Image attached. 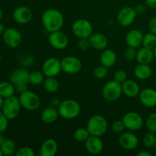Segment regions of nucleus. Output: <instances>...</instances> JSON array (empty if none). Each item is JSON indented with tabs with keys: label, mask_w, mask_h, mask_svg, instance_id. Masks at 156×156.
Instances as JSON below:
<instances>
[{
	"label": "nucleus",
	"mask_w": 156,
	"mask_h": 156,
	"mask_svg": "<svg viewBox=\"0 0 156 156\" xmlns=\"http://www.w3.org/2000/svg\"><path fill=\"white\" fill-rule=\"evenodd\" d=\"M43 26L49 33L61 30L64 24V17L60 11L56 9H49L41 15Z\"/></svg>",
	"instance_id": "nucleus-1"
},
{
	"label": "nucleus",
	"mask_w": 156,
	"mask_h": 156,
	"mask_svg": "<svg viewBox=\"0 0 156 156\" xmlns=\"http://www.w3.org/2000/svg\"><path fill=\"white\" fill-rule=\"evenodd\" d=\"M58 111L62 118L73 120L80 114L81 106L79 102L74 99H66L61 101Z\"/></svg>",
	"instance_id": "nucleus-2"
},
{
	"label": "nucleus",
	"mask_w": 156,
	"mask_h": 156,
	"mask_svg": "<svg viewBox=\"0 0 156 156\" xmlns=\"http://www.w3.org/2000/svg\"><path fill=\"white\" fill-rule=\"evenodd\" d=\"M86 128L90 135L102 136L107 133L108 129V123L106 118L100 114H95L90 117L87 123Z\"/></svg>",
	"instance_id": "nucleus-3"
},
{
	"label": "nucleus",
	"mask_w": 156,
	"mask_h": 156,
	"mask_svg": "<svg viewBox=\"0 0 156 156\" xmlns=\"http://www.w3.org/2000/svg\"><path fill=\"white\" fill-rule=\"evenodd\" d=\"M21 108L19 98L13 95L5 99L2 112L9 120H14L19 115Z\"/></svg>",
	"instance_id": "nucleus-4"
},
{
	"label": "nucleus",
	"mask_w": 156,
	"mask_h": 156,
	"mask_svg": "<svg viewBox=\"0 0 156 156\" xmlns=\"http://www.w3.org/2000/svg\"><path fill=\"white\" fill-rule=\"evenodd\" d=\"M18 98L21 107L27 111H34L39 109L41 105V98L33 91L27 90L20 94Z\"/></svg>",
	"instance_id": "nucleus-5"
},
{
	"label": "nucleus",
	"mask_w": 156,
	"mask_h": 156,
	"mask_svg": "<svg viewBox=\"0 0 156 156\" xmlns=\"http://www.w3.org/2000/svg\"><path fill=\"white\" fill-rule=\"evenodd\" d=\"M122 94V85L114 79L107 82L102 89V96L105 100L110 102L118 100Z\"/></svg>",
	"instance_id": "nucleus-6"
},
{
	"label": "nucleus",
	"mask_w": 156,
	"mask_h": 156,
	"mask_svg": "<svg viewBox=\"0 0 156 156\" xmlns=\"http://www.w3.org/2000/svg\"><path fill=\"white\" fill-rule=\"evenodd\" d=\"M72 31L78 38H89L93 34V26L88 20L79 18L73 22Z\"/></svg>",
	"instance_id": "nucleus-7"
},
{
	"label": "nucleus",
	"mask_w": 156,
	"mask_h": 156,
	"mask_svg": "<svg viewBox=\"0 0 156 156\" xmlns=\"http://www.w3.org/2000/svg\"><path fill=\"white\" fill-rule=\"evenodd\" d=\"M82 63L79 58L75 56H67L61 59L62 72L68 75H74L82 69Z\"/></svg>",
	"instance_id": "nucleus-8"
},
{
	"label": "nucleus",
	"mask_w": 156,
	"mask_h": 156,
	"mask_svg": "<svg viewBox=\"0 0 156 156\" xmlns=\"http://www.w3.org/2000/svg\"><path fill=\"white\" fill-rule=\"evenodd\" d=\"M122 120L124 123L126 129L129 131L140 130L144 123L143 117L136 111H129L125 114Z\"/></svg>",
	"instance_id": "nucleus-9"
},
{
	"label": "nucleus",
	"mask_w": 156,
	"mask_h": 156,
	"mask_svg": "<svg viewBox=\"0 0 156 156\" xmlns=\"http://www.w3.org/2000/svg\"><path fill=\"white\" fill-rule=\"evenodd\" d=\"M137 14L135 8L132 6H125L119 11L117 16V21L120 25L123 27L130 26L135 21Z\"/></svg>",
	"instance_id": "nucleus-10"
},
{
	"label": "nucleus",
	"mask_w": 156,
	"mask_h": 156,
	"mask_svg": "<svg viewBox=\"0 0 156 156\" xmlns=\"http://www.w3.org/2000/svg\"><path fill=\"white\" fill-rule=\"evenodd\" d=\"M42 72L46 77H56L62 72L61 60L56 57H50L42 65Z\"/></svg>",
	"instance_id": "nucleus-11"
},
{
	"label": "nucleus",
	"mask_w": 156,
	"mask_h": 156,
	"mask_svg": "<svg viewBox=\"0 0 156 156\" xmlns=\"http://www.w3.org/2000/svg\"><path fill=\"white\" fill-rule=\"evenodd\" d=\"M48 40L50 46L57 50H65L68 47V37L65 33L61 31V30L50 33Z\"/></svg>",
	"instance_id": "nucleus-12"
},
{
	"label": "nucleus",
	"mask_w": 156,
	"mask_h": 156,
	"mask_svg": "<svg viewBox=\"0 0 156 156\" xmlns=\"http://www.w3.org/2000/svg\"><path fill=\"white\" fill-rule=\"evenodd\" d=\"M4 43L10 48H17L22 41V36L17 29L14 27L6 28L2 34Z\"/></svg>",
	"instance_id": "nucleus-13"
},
{
	"label": "nucleus",
	"mask_w": 156,
	"mask_h": 156,
	"mask_svg": "<svg viewBox=\"0 0 156 156\" xmlns=\"http://www.w3.org/2000/svg\"><path fill=\"white\" fill-rule=\"evenodd\" d=\"M118 143L120 147L126 150H133L139 145V139L135 133L132 132L121 133L119 136Z\"/></svg>",
	"instance_id": "nucleus-14"
},
{
	"label": "nucleus",
	"mask_w": 156,
	"mask_h": 156,
	"mask_svg": "<svg viewBox=\"0 0 156 156\" xmlns=\"http://www.w3.org/2000/svg\"><path fill=\"white\" fill-rule=\"evenodd\" d=\"M33 18L32 11L26 6H19L13 12V19L19 24H27Z\"/></svg>",
	"instance_id": "nucleus-15"
},
{
	"label": "nucleus",
	"mask_w": 156,
	"mask_h": 156,
	"mask_svg": "<svg viewBox=\"0 0 156 156\" xmlns=\"http://www.w3.org/2000/svg\"><path fill=\"white\" fill-rule=\"evenodd\" d=\"M85 147L88 153L98 155L103 151L104 142L100 136L91 135L85 142Z\"/></svg>",
	"instance_id": "nucleus-16"
},
{
	"label": "nucleus",
	"mask_w": 156,
	"mask_h": 156,
	"mask_svg": "<svg viewBox=\"0 0 156 156\" xmlns=\"http://www.w3.org/2000/svg\"><path fill=\"white\" fill-rule=\"evenodd\" d=\"M139 98L142 105L146 108L156 106V90L154 88H146L141 90Z\"/></svg>",
	"instance_id": "nucleus-17"
},
{
	"label": "nucleus",
	"mask_w": 156,
	"mask_h": 156,
	"mask_svg": "<svg viewBox=\"0 0 156 156\" xmlns=\"http://www.w3.org/2000/svg\"><path fill=\"white\" fill-rule=\"evenodd\" d=\"M143 34L141 30L138 29H133L129 30L126 35V44L128 47H133V48H138L140 46H142L143 39Z\"/></svg>",
	"instance_id": "nucleus-18"
},
{
	"label": "nucleus",
	"mask_w": 156,
	"mask_h": 156,
	"mask_svg": "<svg viewBox=\"0 0 156 156\" xmlns=\"http://www.w3.org/2000/svg\"><path fill=\"white\" fill-rule=\"evenodd\" d=\"M91 47L97 50H104L108 47V39L101 33H93L89 37Z\"/></svg>",
	"instance_id": "nucleus-19"
},
{
	"label": "nucleus",
	"mask_w": 156,
	"mask_h": 156,
	"mask_svg": "<svg viewBox=\"0 0 156 156\" xmlns=\"http://www.w3.org/2000/svg\"><path fill=\"white\" fill-rule=\"evenodd\" d=\"M123 94L128 98H136L139 96L140 92V88L136 82L131 79H126L121 84Z\"/></svg>",
	"instance_id": "nucleus-20"
},
{
	"label": "nucleus",
	"mask_w": 156,
	"mask_h": 156,
	"mask_svg": "<svg viewBox=\"0 0 156 156\" xmlns=\"http://www.w3.org/2000/svg\"><path fill=\"white\" fill-rule=\"evenodd\" d=\"M58 143L54 139L49 138L41 144L40 148L41 156H54L57 153Z\"/></svg>",
	"instance_id": "nucleus-21"
},
{
	"label": "nucleus",
	"mask_w": 156,
	"mask_h": 156,
	"mask_svg": "<svg viewBox=\"0 0 156 156\" xmlns=\"http://www.w3.org/2000/svg\"><path fill=\"white\" fill-rule=\"evenodd\" d=\"M30 73L26 69L20 68L14 70L10 75L9 80L14 85L19 83H29Z\"/></svg>",
	"instance_id": "nucleus-22"
},
{
	"label": "nucleus",
	"mask_w": 156,
	"mask_h": 156,
	"mask_svg": "<svg viewBox=\"0 0 156 156\" xmlns=\"http://www.w3.org/2000/svg\"><path fill=\"white\" fill-rule=\"evenodd\" d=\"M117 62V54L115 51L111 49H105L102 50L100 56L101 65L110 69L114 66Z\"/></svg>",
	"instance_id": "nucleus-23"
},
{
	"label": "nucleus",
	"mask_w": 156,
	"mask_h": 156,
	"mask_svg": "<svg viewBox=\"0 0 156 156\" xmlns=\"http://www.w3.org/2000/svg\"><path fill=\"white\" fill-rule=\"evenodd\" d=\"M59 117V111L57 108H53V107H48L46 108L42 111L41 115V120L46 124H51L57 120L58 117Z\"/></svg>",
	"instance_id": "nucleus-24"
},
{
	"label": "nucleus",
	"mask_w": 156,
	"mask_h": 156,
	"mask_svg": "<svg viewBox=\"0 0 156 156\" xmlns=\"http://www.w3.org/2000/svg\"><path fill=\"white\" fill-rule=\"evenodd\" d=\"M154 58L153 50L143 47L137 50L136 60L140 64H149Z\"/></svg>",
	"instance_id": "nucleus-25"
},
{
	"label": "nucleus",
	"mask_w": 156,
	"mask_h": 156,
	"mask_svg": "<svg viewBox=\"0 0 156 156\" xmlns=\"http://www.w3.org/2000/svg\"><path fill=\"white\" fill-rule=\"evenodd\" d=\"M133 73L140 80H146L152 76V69L149 64H140L134 68Z\"/></svg>",
	"instance_id": "nucleus-26"
},
{
	"label": "nucleus",
	"mask_w": 156,
	"mask_h": 156,
	"mask_svg": "<svg viewBox=\"0 0 156 156\" xmlns=\"http://www.w3.org/2000/svg\"><path fill=\"white\" fill-rule=\"evenodd\" d=\"M15 88L11 82H0V96L4 99L12 97L15 94Z\"/></svg>",
	"instance_id": "nucleus-27"
},
{
	"label": "nucleus",
	"mask_w": 156,
	"mask_h": 156,
	"mask_svg": "<svg viewBox=\"0 0 156 156\" xmlns=\"http://www.w3.org/2000/svg\"><path fill=\"white\" fill-rule=\"evenodd\" d=\"M45 91L48 93H56L59 88V82L55 77H46L43 83Z\"/></svg>",
	"instance_id": "nucleus-28"
},
{
	"label": "nucleus",
	"mask_w": 156,
	"mask_h": 156,
	"mask_svg": "<svg viewBox=\"0 0 156 156\" xmlns=\"http://www.w3.org/2000/svg\"><path fill=\"white\" fill-rule=\"evenodd\" d=\"M3 155L5 156H9L15 154L16 152V144L15 141L11 139H5L4 143L0 146Z\"/></svg>",
	"instance_id": "nucleus-29"
},
{
	"label": "nucleus",
	"mask_w": 156,
	"mask_h": 156,
	"mask_svg": "<svg viewBox=\"0 0 156 156\" xmlns=\"http://www.w3.org/2000/svg\"><path fill=\"white\" fill-rule=\"evenodd\" d=\"M45 79V75L43 72L41 71H33L30 73L29 76V83L32 85L38 86L44 83Z\"/></svg>",
	"instance_id": "nucleus-30"
},
{
	"label": "nucleus",
	"mask_w": 156,
	"mask_h": 156,
	"mask_svg": "<svg viewBox=\"0 0 156 156\" xmlns=\"http://www.w3.org/2000/svg\"><path fill=\"white\" fill-rule=\"evenodd\" d=\"M142 46L146 47V48L153 50L156 47V34L152 32H149L143 35Z\"/></svg>",
	"instance_id": "nucleus-31"
},
{
	"label": "nucleus",
	"mask_w": 156,
	"mask_h": 156,
	"mask_svg": "<svg viewBox=\"0 0 156 156\" xmlns=\"http://www.w3.org/2000/svg\"><path fill=\"white\" fill-rule=\"evenodd\" d=\"M73 136H74V139L77 142H79V143H85L91 135H90L87 128L80 127L75 130Z\"/></svg>",
	"instance_id": "nucleus-32"
},
{
	"label": "nucleus",
	"mask_w": 156,
	"mask_h": 156,
	"mask_svg": "<svg viewBox=\"0 0 156 156\" xmlns=\"http://www.w3.org/2000/svg\"><path fill=\"white\" fill-rule=\"evenodd\" d=\"M143 143L147 148H152L156 146V136L155 133L148 132L143 136Z\"/></svg>",
	"instance_id": "nucleus-33"
},
{
	"label": "nucleus",
	"mask_w": 156,
	"mask_h": 156,
	"mask_svg": "<svg viewBox=\"0 0 156 156\" xmlns=\"http://www.w3.org/2000/svg\"><path fill=\"white\" fill-rule=\"evenodd\" d=\"M146 126L149 132L156 133V113H152L146 120Z\"/></svg>",
	"instance_id": "nucleus-34"
},
{
	"label": "nucleus",
	"mask_w": 156,
	"mask_h": 156,
	"mask_svg": "<svg viewBox=\"0 0 156 156\" xmlns=\"http://www.w3.org/2000/svg\"><path fill=\"white\" fill-rule=\"evenodd\" d=\"M108 74V68L101 65L97 66L93 71V75L97 79H103L106 78Z\"/></svg>",
	"instance_id": "nucleus-35"
},
{
	"label": "nucleus",
	"mask_w": 156,
	"mask_h": 156,
	"mask_svg": "<svg viewBox=\"0 0 156 156\" xmlns=\"http://www.w3.org/2000/svg\"><path fill=\"white\" fill-rule=\"evenodd\" d=\"M15 155L16 156H34L35 152L32 148L29 146H23L16 151Z\"/></svg>",
	"instance_id": "nucleus-36"
},
{
	"label": "nucleus",
	"mask_w": 156,
	"mask_h": 156,
	"mask_svg": "<svg viewBox=\"0 0 156 156\" xmlns=\"http://www.w3.org/2000/svg\"><path fill=\"white\" fill-rule=\"evenodd\" d=\"M127 79V73L123 69H118L114 73V80L122 84Z\"/></svg>",
	"instance_id": "nucleus-37"
},
{
	"label": "nucleus",
	"mask_w": 156,
	"mask_h": 156,
	"mask_svg": "<svg viewBox=\"0 0 156 156\" xmlns=\"http://www.w3.org/2000/svg\"><path fill=\"white\" fill-rule=\"evenodd\" d=\"M137 50L133 47H128L124 52V57L127 61H133L136 58Z\"/></svg>",
	"instance_id": "nucleus-38"
},
{
	"label": "nucleus",
	"mask_w": 156,
	"mask_h": 156,
	"mask_svg": "<svg viewBox=\"0 0 156 156\" xmlns=\"http://www.w3.org/2000/svg\"><path fill=\"white\" fill-rule=\"evenodd\" d=\"M111 128H112V130L114 133H121L126 129L124 123H123L122 120H118L114 121L113 123L112 126H111Z\"/></svg>",
	"instance_id": "nucleus-39"
},
{
	"label": "nucleus",
	"mask_w": 156,
	"mask_h": 156,
	"mask_svg": "<svg viewBox=\"0 0 156 156\" xmlns=\"http://www.w3.org/2000/svg\"><path fill=\"white\" fill-rule=\"evenodd\" d=\"M9 119L0 111V133H3L9 126Z\"/></svg>",
	"instance_id": "nucleus-40"
},
{
	"label": "nucleus",
	"mask_w": 156,
	"mask_h": 156,
	"mask_svg": "<svg viewBox=\"0 0 156 156\" xmlns=\"http://www.w3.org/2000/svg\"><path fill=\"white\" fill-rule=\"evenodd\" d=\"M78 47L82 50H87L91 47L89 38H79L78 41Z\"/></svg>",
	"instance_id": "nucleus-41"
},
{
	"label": "nucleus",
	"mask_w": 156,
	"mask_h": 156,
	"mask_svg": "<svg viewBox=\"0 0 156 156\" xmlns=\"http://www.w3.org/2000/svg\"><path fill=\"white\" fill-rule=\"evenodd\" d=\"M15 91L18 92L19 94L24 92V91H27V83H19L15 85Z\"/></svg>",
	"instance_id": "nucleus-42"
},
{
	"label": "nucleus",
	"mask_w": 156,
	"mask_h": 156,
	"mask_svg": "<svg viewBox=\"0 0 156 156\" xmlns=\"http://www.w3.org/2000/svg\"><path fill=\"white\" fill-rule=\"evenodd\" d=\"M148 27H149V31L156 34V17L152 18L149 20Z\"/></svg>",
	"instance_id": "nucleus-43"
},
{
	"label": "nucleus",
	"mask_w": 156,
	"mask_h": 156,
	"mask_svg": "<svg viewBox=\"0 0 156 156\" xmlns=\"http://www.w3.org/2000/svg\"><path fill=\"white\" fill-rule=\"evenodd\" d=\"M135 11L137 15H143L146 12V5L143 4H139L135 7Z\"/></svg>",
	"instance_id": "nucleus-44"
},
{
	"label": "nucleus",
	"mask_w": 156,
	"mask_h": 156,
	"mask_svg": "<svg viewBox=\"0 0 156 156\" xmlns=\"http://www.w3.org/2000/svg\"><path fill=\"white\" fill-rule=\"evenodd\" d=\"M23 57L24 58V59L22 58L21 59V62L23 64V66H31V64L33 63V58L31 56L29 55H25Z\"/></svg>",
	"instance_id": "nucleus-45"
},
{
	"label": "nucleus",
	"mask_w": 156,
	"mask_h": 156,
	"mask_svg": "<svg viewBox=\"0 0 156 156\" xmlns=\"http://www.w3.org/2000/svg\"><path fill=\"white\" fill-rule=\"evenodd\" d=\"M61 101H60L59 98H52L51 101H50V106L53 107V108H57L58 109L59 106L60 105Z\"/></svg>",
	"instance_id": "nucleus-46"
},
{
	"label": "nucleus",
	"mask_w": 156,
	"mask_h": 156,
	"mask_svg": "<svg viewBox=\"0 0 156 156\" xmlns=\"http://www.w3.org/2000/svg\"><path fill=\"white\" fill-rule=\"evenodd\" d=\"M145 4L147 7L150 8V9H156V0H146Z\"/></svg>",
	"instance_id": "nucleus-47"
},
{
	"label": "nucleus",
	"mask_w": 156,
	"mask_h": 156,
	"mask_svg": "<svg viewBox=\"0 0 156 156\" xmlns=\"http://www.w3.org/2000/svg\"><path fill=\"white\" fill-rule=\"evenodd\" d=\"M138 156H152V154L151 152H147V151H141V152H138L137 154Z\"/></svg>",
	"instance_id": "nucleus-48"
},
{
	"label": "nucleus",
	"mask_w": 156,
	"mask_h": 156,
	"mask_svg": "<svg viewBox=\"0 0 156 156\" xmlns=\"http://www.w3.org/2000/svg\"><path fill=\"white\" fill-rule=\"evenodd\" d=\"M5 27L4 24H2L1 22H0V36H2V34H4L5 30Z\"/></svg>",
	"instance_id": "nucleus-49"
},
{
	"label": "nucleus",
	"mask_w": 156,
	"mask_h": 156,
	"mask_svg": "<svg viewBox=\"0 0 156 156\" xmlns=\"http://www.w3.org/2000/svg\"><path fill=\"white\" fill-rule=\"evenodd\" d=\"M5 140V136H3L2 133H0V146H1L2 144L4 143Z\"/></svg>",
	"instance_id": "nucleus-50"
},
{
	"label": "nucleus",
	"mask_w": 156,
	"mask_h": 156,
	"mask_svg": "<svg viewBox=\"0 0 156 156\" xmlns=\"http://www.w3.org/2000/svg\"><path fill=\"white\" fill-rule=\"evenodd\" d=\"M4 100L5 99L3 98L2 96H0V111H2V108L3 103H4Z\"/></svg>",
	"instance_id": "nucleus-51"
},
{
	"label": "nucleus",
	"mask_w": 156,
	"mask_h": 156,
	"mask_svg": "<svg viewBox=\"0 0 156 156\" xmlns=\"http://www.w3.org/2000/svg\"><path fill=\"white\" fill-rule=\"evenodd\" d=\"M2 18H3V12L2 10L0 9V21H1V20L2 19Z\"/></svg>",
	"instance_id": "nucleus-52"
},
{
	"label": "nucleus",
	"mask_w": 156,
	"mask_h": 156,
	"mask_svg": "<svg viewBox=\"0 0 156 156\" xmlns=\"http://www.w3.org/2000/svg\"><path fill=\"white\" fill-rule=\"evenodd\" d=\"M153 53H154V57L156 59V47L153 49Z\"/></svg>",
	"instance_id": "nucleus-53"
},
{
	"label": "nucleus",
	"mask_w": 156,
	"mask_h": 156,
	"mask_svg": "<svg viewBox=\"0 0 156 156\" xmlns=\"http://www.w3.org/2000/svg\"><path fill=\"white\" fill-rule=\"evenodd\" d=\"M4 155H3V153H2V149H1V148H0V156H3Z\"/></svg>",
	"instance_id": "nucleus-54"
},
{
	"label": "nucleus",
	"mask_w": 156,
	"mask_h": 156,
	"mask_svg": "<svg viewBox=\"0 0 156 156\" xmlns=\"http://www.w3.org/2000/svg\"><path fill=\"white\" fill-rule=\"evenodd\" d=\"M1 61H2V54L1 53H0V62H1Z\"/></svg>",
	"instance_id": "nucleus-55"
}]
</instances>
